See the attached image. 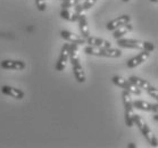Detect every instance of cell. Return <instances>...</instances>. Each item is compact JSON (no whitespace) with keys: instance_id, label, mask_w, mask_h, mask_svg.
I'll return each instance as SVG.
<instances>
[{"instance_id":"30bf717a","label":"cell","mask_w":158,"mask_h":148,"mask_svg":"<svg viewBox=\"0 0 158 148\" xmlns=\"http://www.w3.org/2000/svg\"><path fill=\"white\" fill-rule=\"evenodd\" d=\"M1 69L13 70V71H23L25 69V63L23 61H13V59H5L1 61Z\"/></svg>"},{"instance_id":"9a60e30c","label":"cell","mask_w":158,"mask_h":148,"mask_svg":"<svg viewBox=\"0 0 158 148\" xmlns=\"http://www.w3.org/2000/svg\"><path fill=\"white\" fill-rule=\"evenodd\" d=\"M85 44H90V46H94V47H100V48H108L111 47V44L109 41L102 39V38H98V36H89L85 39Z\"/></svg>"},{"instance_id":"4316f807","label":"cell","mask_w":158,"mask_h":148,"mask_svg":"<svg viewBox=\"0 0 158 148\" xmlns=\"http://www.w3.org/2000/svg\"><path fill=\"white\" fill-rule=\"evenodd\" d=\"M59 1H63V0H59Z\"/></svg>"},{"instance_id":"8992f818","label":"cell","mask_w":158,"mask_h":148,"mask_svg":"<svg viewBox=\"0 0 158 148\" xmlns=\"http://www.w3.org/2000/svg\"><path fill=\"white\" fill-rule=\"evenodd\" d=\"M69 58V44H64V46H63L60 49L59 58H58L57 63H56V66H55L56 71H58V72L64 71V70L66 69Z\"/></svg>"},{"instance_id":"5bb4252c","label":"cell","mask_w":158,"mask_h":148,"mask_svg":"<svg viewBox=\"0 0 158 148\" xmlns=\"http://www.w3.org/2000/svg\"><path fill=\"white\" fill-rule=\"evenodd\" d=\"M73 67V73H74V78L79 83H84L85 82V72H84V69L83 66L81 65L80 61H76V63H73L72 64Z\"/></svg>"},{"instance_id":"cb8c5ba5","label":"cell","mask_w":158,"mask_h":148,"mask_svg":"<svg viewBox=\"0 0 158 148\" xmlns=\"http://www.w3.org/2000/svg\"><path fill=\"white\" fill-rule=\"evenodd\" d=\"M150 1H151V2H155V4H157V2H158V0H150Z\"/></svg>"},{"instance_id":"ba28073f","label":"cell","mask_w":158,"mask_h":148,"mask_svg":"<svg viewBox=\"0 0 158 148\" xmlns=\"http://www.w3.org/2000/svg\"><path fill=\"white\" fill-rule=\"evenodd\" d=\"M149 56H150V53H149V51L142 50L138 56H135V57L131 58L130 61H127V63H126L127 69H134V67L141 65L142 63H144V61L149 58Z\"/></svg>"},{"instance_id":"ac0fdd59","label":"cell","mask_w":158,"mask_h":148,"mask_svg":"<svg viewBox=\"0 0 158 148\" xmlns=\"http://www.w3.org/2000/svg\"><path fill=\"white\" fill-rule=\"evenodd\" d=\"M60 17L65 21H69V22H77L79 19V15H76L75 13H72L69 9H65V8H61L60 11Z\"/></svg>"},{"instance_id":"44dd1931","label":"cell","mask_w":158,"mask_h":148,"mask_svg":"<svg viewBox=\"0 0 158 148\" xmlns=\"http://www.w3.org/2000/svg\"><path fill=\"white\" fill-rule=\"evenodd\" d=\"M98 0H85L84 2H83V8H84V11H89L91 8L94 7L96 2H97Z\"/></svg>"},{"instance_id":"ffe728a7","label":"cell","mask_w":158,"mask_h":148,"mask_svg":"<svg viewBox=\"0 0 158 148\" xmlns=\"http://www.w3.org/2000/svg\"><path fill=\"white\" fill-rule=\"evenodd\" d=\"M142 46H143V50L149 51V53H152L156 49L155 44H152L150 41H142Z\"/></svg>"},{"instance_id":"52a82bcc","label":"cell","mask_w":158,"mask_h":148,"mask_svg":"<svg viewBox=\"0 0 158 148\" xmlns=\"http://www.w3.org/2000/svg\"><path fill=\"white\" fill-rule=\"evenodd\" d=\"M117 44L121 48L126 49H138V50H143L142 41L135 39H126V38H119L117 39Z\"/></svg>"},{"instance_id":"6da1fadb","label":"cell","mask_w":158,"mask_h":148,"mask_svg":"<svg viewBox=\"0 0 158 148\" xmlns=\"http://www.w3.org/2000/svg\"><path fill=\"white\" fill-rule=\"evenodd\" d=\"M84 53L86 55L97 56V57H107V58H118L122 56V51L116 48H100L94 46H86L84 48Z\"/></svg>"},{"instance_id":"7402d4cb","label":"cell","mask_w":158,"mask_h":148,"mask_svg":"<svg viewBox=\"0 0 158 148\" xmlns=\"http://www.w3.org/2000/svg\"><path fill=\"white\" fill-rule=\"evenodd\" d=\"M35 5L40 11H46V8H47L46 0H35Z\"/></svg>"},{"instance_id":"e0dca14e","label":"cell","mask_w":158,"mask_h":148,"mask_svg":"<svg viewBox=\"0 0 158 148\" xmlns=\"http://www.w3.org/2000/svg\"><path fill=\"white\" fill-rule=\"evenodd\" d=\"M133 31V25L131 23H127V24H124V25L119 26L117 27L116 30L113 31V36H114V39H119V38H123L124 36L126 34H129L130 32H132Z\"/></svg>"},{"instance_id":"7a4b0ae2","label":"cell","mask_w":158,"mask_h":148,"mask_svg":"<svg viewBox=\"0 0 158 148\" xmlns=\"http://www.w3.org/2000/svg\"><path fill=\"white\" fill-rule=\"evenodd\" d=\"M133 125H137L138 128H139V130L141 131L142 136L147 139V141L152 146V147H158L157 137L152 133L151 129L148 126L146 121H144L140 115H135V114H134V116H133Z\"/></svg>"},{"instance_id":"8fae6325","label":"cell","mask_w":158,"mask_h":148,"mask_svg":"<svg viewBox=\"0 0 158 148\" xmlns=\"http://www.w3.org/2000/svg\"><path fill=\"white\" fill-rule=\"evenodd\" d=\"M130 22H131V16L130 15H122V16H118L117 18L113 19L110 22H108L107 25H106V29L108 31H114V30H116L119 26L127 24Z\"/></svg>"},{"instance_id":"5b68a950","label":"cell","mask_w":158,"mask_h":148,"mask_svg":"<svg viewBox=\"0 0 158 148\" xmlns=\"http://www.w3.org/2000/svg\"><path fill=\"white\" fill-rule=\"evenodd\" d=\"M111 81H113V83H114L115 86L122 88V89H124V90H126V91H129L131 95L140 96L141 92H142L140 88L135 87V86H134L130 80H126V79H124V78H122V76H119V75L113 76Z\"/></svg>"},{"instance_id":"9c48e42d","label":"cell","mask_w":158,"mask_h":148,"mask_svg":"<svg viewBox=\"0 0 158 148\" xmlns=\"http://www.w3.org/2000/svg\"><path fill=\"white\" fill-rule=\"evenodd\" d=\"M132 105L134 108L140 109V111H144V112H152L155 113L158 112V104H150L146 100H134L132 101Z\"/></svg>"},{"instance_id":"7c38bea8","label":"cell","mask_w":158,"mask_h":148,"mask_svg":"<svg viewBox=\"0 0 158 148\" xmlns=\"http://www.w3.org/2000/svg\"><path fill=\"white\" fill-rule=\"evenodd\" d=\"M60 36L64 40H66L67 42H71V44H80V46L85 44V39H84V38H82L81 36H77L75 33L66 31V30H61Z\"/></svg>"},{"instance_id":"d4e9b609","label":"cell","mask_w":158,"mask_h":148,"mask_svg":"<svg viewBox=\"0 0 158 148\" xmlns=\"http://www.w3.org/2000/svg\"><path fill=\"white\" fill-rule=\"evenodd\" d=\"M122 1H123V2H129L130 0H122Z\"/></svg>"},{"instance_id":"d6986e66","label":"cell","mask_w":158,"mask_h":148,"mask_svg":"<svg viewBox=\"0 0 158 148\" xmlns=\"http://www.w3.org/2000/svg\"><path fill=\"white\" fill-rule=\"evenodd\" d=\"M76 4H77V0H63L61 1V8L69 9V8L74 7Z\"/></svg>"},{"instance_id":"2e32d148","label":"cell","mask_w":158,"mask_h":148,"mask_svg":"<svg viewBox=\"0 0 158 148\" xmlns=\"http://www.w3.org/2000/svg\"><path fill=\"white\" fill-rule=\"evenodd\" d=\"M77 23H79V29H80V32H81V36L86 39L90 36V29H89V25H88V18H86L85 15L84 14L80 15Z\"/></svg>"},{"instance_id":"277c9868","label":"cell","mask_w":158,"mask_h":148,"mask_svg":"<svg viewBox=\"0 0 158 148\" xmlns=\"http://www.w3.org/2000/svg\"><path fill=\"white\" fill-rule=\"evenodd\" d=\"M129 80L133 83V84H134V86H135V87L140 88V89H144V90L149 94V96H151L155 100L157 101V99H158V90H157V88H156V87L151 86L150 82H148L147 80L141 79V78H139V76H135V75L130 76Z\"/></svg>"},{"instance_id":"4fadbf2b","label":"cell","mask_w":158,"mask_h":148,"mask_svg":"<svg viewBox=\"0 0 158 148\" xmlns=\"http://www.w3.org/2000/svg\"><path fill=\"white\" fill-rule=\"evenodd\" d=\"M1 92L9 96V97L14 98V99H18V100H21V99L24 98V92H23L21 89H17V88H14V87H9V86H2V87H1Z\"/></svg>"},{"instance_id":"3957f363","label":"cell","mask_w":158,"mask_h":148,"mask_svg":"<svg viewBox=\"0 0 158 148\" xmlns=\"http://www.w3.org/2000/svg\"><path fill=\"white\" fill-rule=\"evenodd\" d=\"M123 104H124V115H125V124L129 128L133 126V116H134V107L132 105V97L129 91L124 90L122 94Z\"/></svg>"},{"instance_id":"484cf974","label":"cell","mask_w":158,"mask_h":148,"mask_svg":"<svg viewBox=\"0 0 158 148\" xmlns=\"http://www.w3.org/2000/svg\"><path fill=\"white\" fill-rule=\"evenodd\" d=\"M81 1H82V0H77V2H81Z\"/></svg>"},{"instance_id":"603a6c76","label":"cell","mask_w":158,"mask_h":148,"mask_svg":"<svg viewBox=\"0 0 158 148\" xmlns=\"http://www.w3.org/2000/svg\"><path fill=\"white\" fill-rule=\"evenodd\" d=\"M127 147H130V148H135V147H137V146H135V145L133 144V142H131V144L127 145Z\"/></svg>"}]
</instances>
